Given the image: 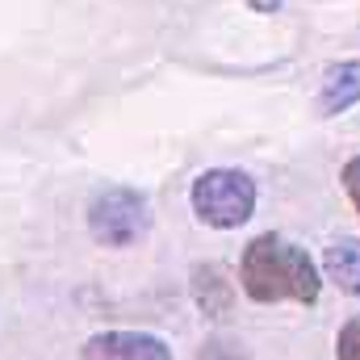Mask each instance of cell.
Returning a JSON list of instances; mask_svg holds the SVG:
<instances>
[{
	"mask_svg": "<svg viewBox=\"0 0 360 360\" xmlns=\"http://www.w3.org/2000/svg\"><path fill=\"white\" fill-rule=\"evenodd\" d=\"M84 360H172V348L147 331H101L84 344Z\"/></svg>",
	"mask_w": 360,
	"mask_h": 360,
	"instance_id": "cell-4",
	"label": "cell"
},
{
	"mask_svg": "<svg viewBox=\"0 0 360 360\" xmlns=\"http://www.w3.org/2000/svg\"><path fill=\"white\" fill-rule=\"evenodd\" d=\"M239 285L260 306H272V302L310 306V302H319V289H323L314 260L281 235H260L248 243V252L239 260Z\"/></svg>",
	"mask_w": 360,
	"mask_h": 360,
	"instance_id": "cell-1",
	"label": "cell"
},
{
	"mask_svg": "<svg viewBox=\"0 0 360 360\" xmlns=\"http://www.w3.org/2000/svg\"><path fill=\"white\" fill-rule=\"evenodd\" d=\"M188 285H193V302L205 319H226L235 310V281L222 264H197Z\"/></svg>",
	"mask_w": 360,
	"mask_h": 360,
	"instance_id": "cell-5",
	"label": "cell"
},
{
	"mask_svg": "<svg viewBox=\"0 0 360 360\" xmlns=\"http://www.w3.org/2000/svg\"><path fill=\"white\" fill-rule=\"evenodd\" d=\"M323 272L335 289L360 297V239H335L323 256Z\"/></svg>",
	"mask_w": 360,
	"mask_h": 360,
	"instance_id": "cell-7",
	"label": "cell"
},
{
	"mask_svg": "<svg viewBox=\"0 0 360 360\" xmlns=\"http://www.w3.org/2000/svg\"><path fill=\"white\" fill-rule=\"evenodd\" d=\"M197 360H252L243 352V344H235V340H222V335H214V340H205V348L197 352Z\"/></svg>",
	"mask_w": 360,
	"mask_h": 360,
	"instance_id": "cell-9",
	"label": "cell"
},
{
	"mask_svg": "<svg viewBox=\"0 0 360 360\" xmlns=\"http://www.w3.org/2000/svg\"><path fill=\"white\" fill-rule=\"evenodd\" d=\"M352 105H360V59H344V63L327 68V76H323L319 113L335 117V113H348Z\"/></svg>",
	"mask_w": 360,
	"mask_h": 360,
	"instance_id": "cell-6",
	"label": "cell"
},
{
	"mask_svg": "<svg viewBox=\"0 0 360 360\" xmlns=\"http://www.w3.org/2000/svg\"><path fill=\"white\" fill-rule=\"evenodd\" d=\"M188 201H193L197 222H205L214 231H235L256 210V184L239 168H210L193 180Z\"/></svg>",
	"mask_w": 360,
	"mask_h": 360,
	"instance_id": "cell-2",
	"label": "cell"
},
{
	"mask_svg": "<svg viewBox=\"0 0 360 360\" xmlns=\"http://www.w3.org/2000/svg\"><path fill=\"white\" fill-rule=\"evenodd\" d=\"M335 360H360V314H352L335 335Z\"/></svg>",
	"mask_w": 360,
	"mask_h": 360,
	"instance_id": "cell-8",
	"label": "cell"
},
{
	"mask_svg": "<svg viewBox=\"0 0 360 360\" xmlns=\"http://www.w3.org/2000/svg\"><path fill=\"white\" fill-rule=\"evenodd\" d=\"M344 188H348V197H352V205H356V214H360V155H352L344 164Z\"/></svg>",
	"mask_w": 360,
	"mask_h": 360,
	"instance_id": "cell-10",
	"label": "cell"
},
{
	"mask_svg": "<svg viewBox=\"0 0 360 360\" xmlns=\"http://www.w3.org/2000/svg\"><path fill=\"white\" fill-rule=\"evenodd\" d=\"M151 214H147V197L126 188V184H109L92 197L89 205V231L96 243L105 248H130L147 235Z\"/></svg>",
	"mask_w": 360,
	"mask_h": 360,
	"instance_id": "cell-3",
	"label": "cell"
},
{
	"mask_svg": "<svg viewBox=\"0 0 360 360\" xmlns=\"http://www.w3.org/2000/svg\"><path fill=\"white\" fill-rule=\"evenodd\" d=\"M252 13H281V0H248Z\"/></svg>",
	"mask_w": 360,
	"mask_h": 360,
	"instance_id": "cell-11",
	"label": "cell"
}]
</instances>
